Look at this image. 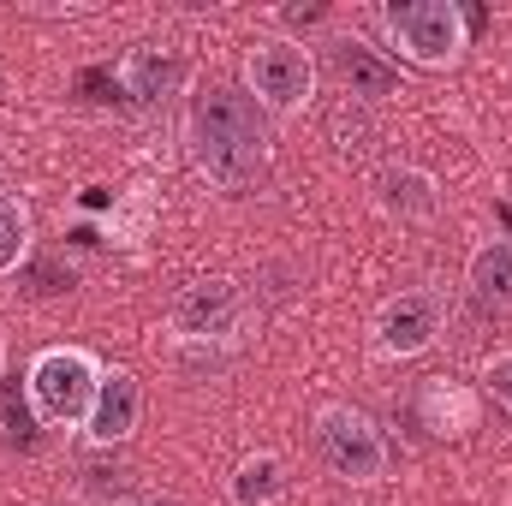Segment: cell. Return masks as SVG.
Masks as SVG:
<instances>
[{"instance_id":"obj_1","label":"cell","mask_w":512,"mask_h":506,"mask_svg":"<svg viewBox=\"0 0 512 506\" xmlns=\"http://www.w3.org/2000/svg\"><path fill=\"white\" fill-rule=\"evenodd\" d=\"M185 155L215 191H245L274 161L268 114L245 96V84H203L185 108Z\"/></svg>"},{"instance_id":"obj_2","label":"cell","mask_w":512,"mask_h":506,"mask_svg":"<svg viewBox=\"0 0 512 506\" xmlns=\"http://www.w3.org/2000/svg\"><path fill=\"white\" fill-rule=\"evenodd\" d=\"M387 54L417 72H453L471 42V18L453 0H387L382 6Z\"/></svg>"},{"instance_id":"obj_3","label":"cell","mask_w":512,"mask_h":506,"mask_svg":"<svg viewBox=\"0 0 512 506\" xmlns=\"http://www.w3.org/2000/svg\"><path fill=\"white\" fill-rule=\"evenodd\" d=\"M310 441H316L322 471L334 483H346V489H376V483H387V471H393V453H387V435L376 429V417L358 411V405H346V399L316 405Z\"/></svg>"},{"instance_id":"obj_4","label":"cell","mask_w":512,"mask_h":506,"mask_svg":"<svg viewBox=\"0 0 512 506\" xmlns=\"http://www.w3.org/2000/svg\"><path fill=\"white\" fill-rule=\"evenodd\" d=\"M108 376V364L84 346H48L24 370V405L42 429H84L90 399Z\"/></svg>"},{"instance_id":"obj_5","label":"cell","mask_w":512,"mask_h":506,"mask_svg":"<svg viewBox=\"0 0 512 506\" xmlns=\"http://www.w3.org/2000/svg\"><path fill=\"white\" fill-rule=\"evenodd\" d=\"M316 84H322V66H316L310 42L268 30V36H256L245 48V96L262 114H274V120L304 114L316 102Z\"/></svg>"},{"instance_id":"obj_6","label":"cell","mask_w":512,"mask_h":506,"mask_svg":"<svg viewBox=\"0 0 512 506\" xmlns=\"http://www.w3.org/2000/svg\"><path fill=\"white\" fill-rule=\"evenodd\" d=\"M245 328V286L227 274L191 280L167 310V340L179 352H227Z\"/></svg>"},{"instance_id":"obj_7","label":"cell","mask_w":512,"mask_h":506,"mask_svg":"<svg viewBox=\"0 0 512 506\" xmlns=\"http://www.w3.org/2000/svg\"><path fill=\"white\" fill-rule=\"evenodd\" d=\"M441 334H447V298H441V286H405V292L382 298L376 316H370V346L387 364H411V358L435 352Z\"/></svg>"},{"instance_id":"obj_8","label":"cell","mask_w":512,"mask_h":506,"mask_svg":"<svg viewBox=\"0 0 512 506\" xmlns=\"http://www.w3.org/2000/svg\"><path fill=\"white\" fill-rule=\"evenodd\" d=\"M328 66H334V78H340L346 102H358V108L387 102V96H399V90H405V66H399L387 48H376L370 36H334Z\"/></svg>"},{"instance_id":"obj_9","label":"cell","mask_w":512,"mask_h":506,"mask_svg":"<svg viewBox=\"0 0 512 506\" xmlns=\"http://www.w3.org/2000/svg\"><path fill=\"white\" fill-rule=\"evenodd\" d=\"M370 197L399 227H429L441 215V179L429 167H417V161H382L376 179H370Z\"/></svg>"},{"instance_id":"obj_10","label":"cell","mask_w":512,"mask_h":506,"mask_svg":"<svg viewBox=\"0 0 512 506\" xmlns=\"http://www.w3.org/2000/svg\"><path fill=\"white\" fill-rule=\"evenodd\" d=\"M143 423V381L131 370H108L96 399H90V417H84V441L114 453L120 441H131V429Z\"/></svg>"},{"instance_id":"obj_11","label":"cell","mask_w":512,"mask_h":506,"mask_svg":"<svg viewBox=\"0 0 512 506\" xmlns=\"http://www.w3.org/2000/svg\"><path fill=\"white\" fill-rule=\"evenodd\" d=\"M114 78H120V90H126L131 102H167V96L185 90L191 66H185V54H173V48H161V42H137V48L120 54Z\"/></svg>"},{"instance_id":"obj_12","label":"cell","mask_w":512,"mask_h":506,"mask_svg":"<svg viewBox=\"0 0 512 506\" xmlns=\"http://www.w3.org/2000/svg\"><path fill=\"white\" fill-rule=\"evenodd\" d=\"M286 495H292L286 459H280V453H268V447L245 453V459L233 465V477H227V501H233V506H280Z\"/></svg>"},{"instance_id":"obj_13","label":"cell","mask_w":512,"mask_h":506,"mask_svg":"<svg viewBox=\"0 0 512 506\" xmlns=\"http://www.w3.org/2000/svg\"><path fill=\"white\" fill-rule=\"evenodd\" d=\"M465 286H471L477 304L512 310V239H483L465 256Z\"/></svg>"},{"instance_id":"obj_14","label":"cell","mask_w":512,"mask_h":506,"mask_svg":"<svg viewBox=\"0 0 512 506\" xmlns=\"http://www.w3.org/2000/svg\"><path fill=\"white\" fill-rule=\"evenodd\" d=\"M30 256V209L18 197H0V274H18Z\"/></svg>"},{"instance_id":"obj_15","label":"cell","mask_w":512,"mask_h":506,"mask_svg":"<svg viewBox=\"0 0 512 506\" xmlns=\"http://www.w3.org/2000/svg\"><path fill=\"white\" fill-rule=\"evenodd\" d=\"M483 393H489L501 411H512V346H507V352H495V358L483 364Z\"/></svg>"},{"instance_id":"obj_16","label":"cell","mask_w":512,"mask_h":506,"mask_svg":"<svg viewBox=\"0 0 512 506\" xmlns=\"http://www.w3.org/2000/svg\"><path fill=\"white\" fill-rule=\"evenodd\" d=\"M0 381H6V340H0Z\"/></svg>"},{"instance_id":"obj_17","label":"cell","mask_w":512,"mask_h":506,"mask_svg":"<svg viewBox=\"0 0 512 506\" xmlns=\"http://www.w3.org/2000/svg\"><path fill=\"white\" fill-rule=\"evenodd\" d=\"M131 506H161V501H131Z\"/></svg>"}]
</instances>
